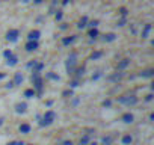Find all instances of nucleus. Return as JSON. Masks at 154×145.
Returning <instances> with one entry per match:
<instances>
[{"label": "nucleus", "mask_w": 154, "mask_h": 145, "mask_svg": "<svg viewBox=\"0 0 154 145\" xmlns=\"http://www.w3.org/2000/svg\"><path fill=\"white\" fill-rule=\"evenodd\" d=\"M18 36H20V30L18 29H9L6 32V41H9V42H17Z\"/></svg>", "instance_id": "4"}, {"label": "nucleus", "mask_w": 154, "mask_h": 145, "mask_svg": "<svg viewBox=\"0 0 154 145\" xmlns=\"http://www.w3.org/2000/svg\"><path fill=\"white\" fill-rule=\"evenodd\" d=\"M100 57H103V51H100V50H98V51H94V53L91 54V59H92V60H97V59H100Z\"/></svg>", "instance_id": "27"}, {"label": "nucleus", "mask_w": 154, "mask_h": 145, "mask_svg": "<svg viewBox=\"0 0 154 145\" xmlns=\"http://www.w3.org/2000/svg\"><path fill=\"white\" fill-rule=\"evenodd\" d=\"M23 95L26 98H33V97H36V92H35L33 88H27V89H24V94Z\"/></svg>", "instance_id": "20"}, {"label": "nucleus", "mask_w": 154, "mask_h": 145, "mask_svg": "<svg viewBox=\"0 0 154 145\" xmlns=\"http://www.w3.org/2000/svg\"><path fill=\"white\" fill-rule=\"evenodd\" d=\"M62 145H74V143H72V140H63Z\"/></svg>", "instance_id": "41"}, {"label": "nucleus", "mask_w": 154, "mask_h": 145, "mask_svg": "<svg viewBox=\"0 0 154 145\" xmlns=\"http://www.w3.org/2000/svg\"><path fill=\"white\" fill-rule=\"evenodd\" d=\"M24 48H26V51H36L39 48V42L38 41H27Z\"/></svg>", "instance_id": "5"}, {"label": "nucleus", "mask_w": 154, "mask_h": 145, "mask_svg": "<svg viewBox=\"0 0 154 145\" xmlns=\"http://www.w3.org/2000/svg\"><path fill=\"white\" fill-rule=\"evenodd\" d=\"M128 65H130V59H128V57H124V59H121V60L118 62L116 69H118V71H122V69H125Z\"/></svg>", "instance_id": "8"}, {"label": "nucleus", "mask_w": 154, "mask_h": 145, "mask_svg": "<svg viewBox=\"0 0 154 145\" xmlns=\"http://www.w3.org/2000/svg\"><path fill=\"white\" fill-rule=\"evenodd\" d=\"M100 24V21L98 20H91V21H88V26L91 27V29H94V27H97Z\"/></svg>", "instance_id": "32"}, {"label": "nucleus", "mask_w": 154, "mask_h": 145, "mask_svg": "<svg viewBox=\"0 0 154 145\" xmlns=\"http://www.w3.org/2000/svg\"><path fill=\"white\" fill-rule=\"evenodd\" d=\"M100 77H101V71H97L95 74H92V77H91V79H92V82H94V80H98Z\"/></svg>", "instance_id": "36"}, {"label": "nucleus", "mask_w": 154, "mask_h": 145, "mask_svg": "<svg viewBox=\"0 0 154 145\" xmlns=\"http://www.w3.org/2000/svg\"><path fill=\"white\" fill-rule=\"evenodd\" d=\"M122 77H124V72H121V71H119V72H113V74L109 77V80H110V82H113V83H116V82H119Z\"/></svg>", "instance_id": "12"}, {"label": "nucleus", "mask_w": 154, "mask_h": 145, "mask_svg": "<svg viewBox=\"0 0 154 145\" xmlns=\"http://www.w3.org/2000/svg\"><path fill=\"white\" fill-rule=\"evenodd\" d=\"M77 68V53L75 51H71L69 56L66 57V62H65V69H66V74L68 76H72L74 71Z\"/></svg>", "instance_id": "1"}, {"label": "nucleus", "mask_w": 154, "mask_h": 145, "mask_svg": "<svg viewBox=\"0 0 154 145\" xmlns=\"http://www.w3.org/2000/svg\"><path fill=\"white\" fill-rule=\"evenodd\" d=\"M24 145H33V143H24Z\"/></svg>", "instance_id": "48"}, {"label": "nucleus", "mask_w": 154, "mask_h": 145, "mask_svg": "<svg viewBox=\"0 0 154 145\" xmlns=\"http://www.w3.org/2000/svg\"><path fill=\"white\" fill-rule=\"evenodd\" d=\"M44 66H45V65H44L42 62H36V65L33 66V69H32V71H36V72H41V71L44 69Z\"/></svg>", "instance_id": "25"}, {"label": "nucleus", "mask_w": 154, "mask_h": 145, "mask_svg": "<svg viewBox=\"0 0 154 145\" xmlns=\"http://www.w3.org/2000/svg\"><path fill=\"white\" fill-rule=\"evenodd\" d=\"M12 54H14L12 50H5V51H3V57H5V59H9Z\"/></svg>", "instance_id": "34"}, {"label": "nucleus", "mask_w": 154, "mask_h": 145, "mask_svg": "<svg viewBox=\"0 0 154 145\" xmlns=\"http://www.w3.org/2000/svg\"><path fill=\"white\" fill-rule=\"evenodd\" d=\"M121 142H122V145H130L133 142V136L131 134H124L122 139H121Z\"/></svg>", "instance_id": "21"}, {"label": "nucleus", "mask_w": 154, "mask_h": 145, "mask_svg": "<svg viewBox=\"0 0 154 145\" xmlns=\"http://www.w3.org/2000/svg\"><path fill=\"white\" fill-rule=\"evenodd\" d=\"M21 2H23V3H27V2H29V0H21Z\"/></svg>", "instance_id": "47"}, {"label": "nucleus", "mask_w": 154, "mask_h": 145, "mask_svg": "<svg viewBox=\"0 0 154 145\" xmlns=\"http://www.w3.org/2000/svg\"><path fill=\"white\" fill-rule=\"evenodd\" d=\"M6 77V74H5V72H0V80H3Z\"/></svg>", "instance_id": "44"}, {"label": "nucleus", "mask_w": 154, "mask_h": 145, "mask_svg": "<svg viewBox=\"0 0 154 145\" xmlns=\"http://www.w3.org/2000/svg\"><path fill=\"white\" fill-rule=\"evenodd\" d=\"M3 121H5L3 118H0V127H2V125H3Z\"/></svg>", "instance_id": "46"}, {"label": "nucleus", "mask_w": 154, "mask_h": 145, "mask_svg": "<svg viewBox=\"0 0 154 145\" xmlns=\"http://www.w3.org/2000/svg\"><path fill=\"white\" fill-rule=\"evenodd\" d=\"M139 76H140V77H146V79H149V77H152V76H154V69H152V68L143 69V71H140V72H139Z\"/></svg>", "instance_id": "13"}, {"label": "nucleus", "mask_w": 154, "mask_h": 145, "mask_svg": "<svg viewBox=\"0 0 154 145\" xmlns=\"http://www.w3.org/2000/svg\"><path fill=\"white\" fill-rule=\"evenodd\" d=\"M112 142H113V137L112 136H104L101 139V145H112Z\"/></svg>", "instance_id": "24"}, {"label": "nucleus", "mask_w": 154, "mask_h": 145, "mask_svg": "<svg viewBox=\"0 0 154 145\" xmlns=\"http://www.w3.org/2000/svg\"><path fill=\"white\" fill-rule=\"evenodd\" d=\"M51 104H53V100H48V101H47V106H48V107H50V106H51Z\"/></svg>", "instance_id": "45"}, {"label": "nucleus", "mask_w": 154, "mask_h": 145, "mask_svg": "<svg viewBox=\"0 0 154 145\" xmlns=\"http://www.w3.org/2000/svg\"><path fill=\"white\" fill-rule=\"evenodd\" d=\"M79 103H80V100H79V98H74V100H72V104H74V106H77Z\"/></svg>", "instance_id": "42"}, {"label": "nucleus", "mask_w": 154, "mask_h": 145, "mask_svg": "<svg viewBox=\"0 0 154 145\" xmlns=\"http://www.w3.org/2000/svg\"><path fill=\"white\" fill-rule=\"evenodd\" d=\"M151 29H152V26H151V23H146L145 26H143V29H142V33H140V36L145 39V38H148V35H149V32H151Z\"/></svg>", "instance_id": "11"}, {"label": "nucleus", "mask_w": 154, "mask_h": 145, "mask_svg": "<svg viewBox=\"0 0 154 145\" xmlns=\"http://www.w3.org/2000/svg\"><path fill=\"white\" fill-rule=\"evenodd\" d=\"M27 110V104L26 103H17L15 104V112L17 113H24Z\"/></svg>", "instance_id": "16"}, {"label": "nucleus", "mask_w": 154, "mask_h": 145, "mask_svg": "<svg viewBox=\"0 0 154 145\" xmlns=\"http://www.w3.org/2000/svg\"><path fill=\"white\" fill-rule=\"evenodd\" d=\"M36 62H38V59H33V60H30V62H29L26 66H27V68H33V66L36 65Z\"/></svg>", "instance_id": "38"}, {"label": "nucleus", "mask_w": 154, "mask_h": 145, "mask_svg": "<svg viewBox=\"0 0 154 145\" xmlns=\"http://www.w3.org/2000/svg\"><path fill=\"white\" fill-rule=\"evenodd\" d=\"M54 119H56V113H54V110L48 109V110H45V113H44V116H42V121H39V125H41V127H47V125L53 124Z\"/></svg>", "instance_id": "2"}, {"label": "nucleus", "mask_w": 154, "mask_h": 145, "mask_svg": "<svg viewBox=\"0 0 154 145\" xmlns=\"http://www.w3.org/2000/svg\"><path fill=\"white\" fill-rule=\"evenodd\" d=\"M116 38H118V36H116V33L110 32V33H106V35L103 36V41H104V42H113Z\"/></svg>", "instance_id": "15"}, {"label": "nucleus", "mask_w": 154, "mask_h": 145, "mask_svg": "<svg viewBox=\"0 0 154 145\" xmlns=\"http://www.w3.org/2000/svg\"><path fill=\"white\" fill-rule=\"evenodd\" d=\"M68 2H71V0H68Z\"/></svg>", "instance_id": "49"}, {"label": "nucleus", "mask_w": 154, "mask_h": 145, "mask_svg": "<svg viewBox=\"0 0 154 145\" xmlns=\"http://www.w3.org/2000/svg\"><path fill=\"white\" fill-rule=\"evenodd\" d=\"M23 80H24V77H23L21 72H15V74H14V79H12L14 86H20V85L23 83Z\"/></svg>", "instance_id": "10"}, {"label": "nucleus", "mask_w": 154, "mask_h": 145, "mask_svg": "<svg viewBox=\"0 0 154 145\" xmlns=\"http://www.w3.org/2000/svg\"><path fill=\"white\" fill-rule=\"evenodd\" d=\"M12 88H14V82H12V80H9V82H8V85H6V89H12Z\"/></svg>", "instance_id": "39"}, {"label": "nucleus", "mask_w": 154, "mask_h": 145, "mask_svg": "<svg viewBox=\"0 0 154 145\" xmlns=\"http://www.w3.org/2000/svg\"><path fill=\"white\" fill-rule=\"evenodd\" d=\"M85 71H86V66H85V65L75 68V71H74V72H75V79L80 80V77H83V74H85Z\"/></svg>", "instance_id": "14"}, {"label": "nucleus", "mask_w": 154, "mask_h": 145, "mask_svg": "<svg viewBox=\"0 0 154 145\" xmlns=\"http://www.w3.org/2000/svg\"><path fill=\"white\" fill-rule=\"evenodd\" d=\"M118 12L121 14V17H127V14H128V9H127L125 6H121V8L118 9Z\"/></svg>", "instance_id": "31"}, {"label": "nucleus", "mask_w": 154, "mask_h": 145, "mask_svg": "<svg viewBox=\"0 0 154 145\" xmlns=\"http://www.w3.org/2000/svg\"><path fill=\"white\" fill-rule=\"evenodd\" d=\"M121 121H122L124 124H131V122L134 121V115H133L131 112H125V113H122Z\"/></svg>", "instance_id": "6"}, {"label": "nucleus", "mask_w": 154, "mask_h": 145, "mask_svg": "<svg viewBox=\"0 0 154 145\" xmlns=\"http://www.w3.org/2000/svg\"><path fill=\"white\" fill-rule=\"evenodd\" d=\"M39 36H41V32H39L38 29L30 30V32L27 33V41H38V39H39Z\"/></svg>", "instance_id": "7"}, {"label": "nucleus", "mask_w": 154, "mask_h": 145, "mask_svg": "<svg viewBox=\"0 0 154 145\" xmlns=\"http://www.w3.org/2000/svg\"><path fill=\"white\" fill-rule=\"evenodd\" d=\"M18 130H20V133H23V134H29V133L32 131V125H30L29 122H23V124H20Z\"/></svg>", "instance_id": "9"}, {"label": "nucleus", "mask_w": 154, "mask_h": 145, "mask_svg": "<svg viewBox=\"0 0 154 145\" xmlns=\"http://www.w3.org/2000/svg\"><path fill=\"white\" fill-rule=\"evenodd\" d=\"M74 39H75V35H72V36H65V38H62V45H71L72 42H74Z\"/></svg>", "instance_id": "19"}, {"label": "nucleus", "mask_w": 154, "mask_h": 145, "mask_svg": "<svg viewBox=\"0 0 154 145\" xmlns=\"http://www.w3.org/2000/svg\"><path fill=\"white\" fill-rule=\"evenodd\" d=\"M26 142H23V140H12V142H9V143H6V145H24Z\"/></svg>", "instance_id": "37"}, {"label": "nucleus", "mask_w": 154, "mask_h": 145, "mask_svg": "<svg viewBox=\"0 0 154 145\" xmlns=\"http://www.w3.org/2000/svg\"><path fill=\"white\" fill-rule=\"evenodd\" d=\"M45 79H50V80H56V82H59V80H60V77H59L57 74H54V72H47V74H45Z\"/></svg>", "instance_id": "23"}, {"label": "nucleus", "mask_w": 154, "mask_h": 145, "mask_svg": "<svg viewBox=\"0 0 154 145\" xmlns=\"http://www.w3.org/2000/svg\"><path fill=\"white\" fill-rule=\"evenodd\" d=\"M72 95H74V91H72V89H65V91L62 92V97H63V98H71Z\"/></svg>", "instance_id": "26"}, {"label": "nucleus", "mask_w": 154, "mask_h": 145, "mask_svg": "<svg viewBox=\"0 0 154 145\" xmlns=\"http://www.w3.org/2000/svg\"><path fill=\"white\" fill-rule=\"evenodd\" d=\"M89 140H91L89 134H85L83 137H80V143H79V145H88V143H89Z\"/></svg>", "instance_id": "28"}, {"label": "nucleus", "mask_w": 154, "mask_h": 145, "mask_svg": "<svg viewBox=\"0 0 154 145\" xmlns=\"http://www.w3.org/2000/svg\"><path fill=\"white\" fill-rule=\"evenodd\" d=\"M125 24H127V17H121V20L118 21V26L122 27V26H125Z\"/></svg>", "instance_id": "33"}, {"label": "nucleus", "mask_w": 154, "mask_h": 145, "mask_svg": "<svg viewBox=\"0 0 154 145\" xmlns=\"http://www.w3.org/2000/svg\"><path fill=\"white\" fill-rule=\"evenodd\" d=\"M118 101L119 103H122V104H125V106H136L137 104V97L136 95H122V97H119L118 98Z\"/></svg>", "instance_id": "3"}, {"label": "nucleus", "mask_w": 154, "mask_h": 145, "mask_svg": "<svg viewBox=\"0 0 154 145\" xmlns=\"http://www.w3.org/2000/svg\"><path fill=\"white\" fill-rule=\"evenodd\" d=\"M101 104H103V107H107V109H109V107L112 106V100H110V98H107V100H104Z\"/></svg>", "instance_id": "35"}, {"label": "nucleus", "mask_w": 154, "mask_h": 145, "mask_svg": "<svg viewBox=\"0 0 154 145\" xmlns=\"http://www.w3.org/2000/svg\"><path fill=\"white\" fill-rule=\"evenodd\" d=\"M152 98H154V95H152V94H148V95L145 97V101H151Z\"/></svg>", "instance_id": "40"}, {"label": "nucleus", "mask_w": 154, "mask_h": 145, "mask_svg": "<svg viewBox=\"0 0 154 145\" xmlns=\"http://www.w3.org/2000/svg\"><path fill=\"white\" fill-rule=\"evenodd\" d=\"M18 63V56H15V54H12L9 59H6V65L8 66H15Z\"/></svg>", "instance_id": "18"}, {"label": "nucleus", "mask_w": 154, "mask_h": 145, "mask_svg": "<svg viewBox=\"0 0 154 145\" xmlns=\"http://www.w3.org/2000/svg\"><path fill=\"white\" fill-rule=\"evenodd\" d=\"M42 2H44V0H33V3H35V5H41Z\"/></svg>", "instance_id": "43"}, {"label": "nucleus", "mask_w": 154, "mask_h": 145, "mask_svg": "<svg viewBox=\"0 0 154 145\" xmlns=\"http://www.w3.org/2000/svg\"><path fill=\"white\" fill-rule=\"evenodd\" d=\"M79 85H80V80H79V79H74V80L69 82V88H71V89H72V88H77Z\"/></svg>", "instance_id": "30"}, {"label": "nucleus", "mask_w": 154, "mask_h": 145, "mask_svg": "<svg viewBox=\"0 0 154 145\" xmlns=\"http://www.w3.org/2000/svg\"><path fill=\"white\" fill-rule=\"evenodd\" d=\"M88 21H89V18L85 15V17H82V20L79 21V24H77V27H79V29H85L86 26H88Z\"/></svg>", "instance_id": "22"}, {"label": "nucleus", "mask_w": 154, "mask_h": 145, "mask_svg": "<svg viewBox=\"0 0 154 145\" xmlns=\"http://www.w3.org/2000/svg\"><path fill=\"white\" fill-rule=\"evenodd\" d=\"M98 35H100V32H98V29H97V27H94V29H89V32H88V36L91 38V41L97 39V38H98Z\"/></svg>", "instance_id": "17"}, {"label": "nucleus", "mask_w": 154, "mask_h": 145, "mask_svg": "<svg viewBox=\"0 0 154 145\" xmlns=\"http://www.w3.org/2000/svg\"><path fill=\"white\" fill-rule=\"evenodd\" d=\"M62 17H63V11H60V9H59V11H56V12H54V20H56V21H60V20H62Z\"/></svg>", "instance_id": "29"}]
</instances>
